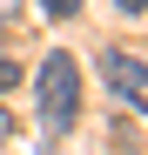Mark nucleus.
I'll return each instance as SVG.
<instances>
[{
	"label": "nucleus",
	"instance_id": "f257e3e1",
	"mask_svg": "<svg viewBox=\"0 0 148 155\" xmlns=\"http://www.w3.org/2000/svg\"><path fill=\"white\" fill-rule=\"evenodd\" d=\"M40 128L47 135H61V128H74V115H81V68H74L67 47H54V54L40 61Z\"/></svg>",
	"mask_w": 148,
	"mask_h": 155
},
{
	"label": "nucleus",
	"instance_id": "f03ea898",
	"mask_svg": "<svg viewBox=\"0 0 148 155\" xmlns=\"http://www.w3.org/2000/svg\"><path fill=\"white\" fill-rule=\"evenodd\" d=\"M101 68H108V81H114V94L128 101V108H148V88H141V61H135V54L108 47V54H101Z\"/></svg>",
	"mask_w": 148,
	"mask_h": 155
},
{
	"label": "nucleus",
	"instance_id": "7ed1b4c3",
	"mask_svg": "<svg viewBox=\"0 0 148 155\" xmlns=\"http://www.w3.org/2000/svg\"><path fill=\"white\" fill-rule=\"evenodd\" d=\"M74 7H81V0H40V14H47V20H67Z\"/></svg>",
	"mask_w": 148,
	"mask_h": 155
},
{
	"label": "nucleus",
	"instance_id": "20e7f679",
	"mask_svg": "<svg viewBox=\"0 0 148 155\" xmlns=\"http://www.w3.org/2000/svg\"><path fill=\"white\" fill-rule=\"evenodd\" d=\"M14 81H20V61H14V54H0V88H14Z\"/></svg>",
	"mask_w": 148,
	"mask_h": 155
},
{
	"label": "nucleus",
	"instance_id": "39448f33",
	"mask_svg": "<svg viewBox=\"0 0 148 155\" xmlns=\"http://www.w3.org/2000/svg\"><path fill=\"white\" fill-rule=\"evenodd\" d=\"M114 7H121V14H128V20H141V0H114Z\"/></svg>",
	"mask_w": 148,
	"mask_h": 155
},
{
	"label": "nucleus",
	"instance_id": "423d86ee",
	"mask_svg": "<svg viewBox=\"0 0 148 155\" xmlns=\"http://www.w3.org/2000/svg\"><path fill=\"white\" fill-rule=\"evenodd\" d=\"M0 128H7V115H0Z\"/></svg>",
	"mask_w": 148,
	"mask_h": 155
},
{
	"label": "nucleus",
	"instance_id": "0eeeda50",
	"mask_svg": "<svg viewBox=\"0 0 148 155\" xmlns=\"http://www.w3.org/2000/svg\"><path fill=\"white\" fill-rule=\"evenodd\" d=\"M7 7H14V0H7Z\"/></svg>",
	"mask_w": 148,
	"mask_h": 155
}]
</instances>
